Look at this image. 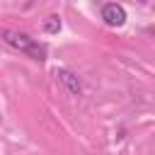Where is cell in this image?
Returning <instances> with one entry per match:
<instances>
[{"label":"cell","mask_w":155,"mask_h":155,"mask_svg":"<svg viewBox=\"0 0 155 155\" xmlns=\"http://www.w3.org/2000/svg\"><path fill=\"white\" fill-rule=\"evenodd\" d=\"M99 15H102V22L107 27H124L126 24V10L119 2H104Z\"/></svg>","instance_id":"2"},{"label":"cell","mask_w":155,"mask_h":155,"mask_svg":"<svg viewBox=\"0 0 155 155\" xmlns=\"http://www.w3.org/2000/svg\"><path fill=\"white\" fill-rule=\"evenodd\" d=\"M56 78H58V82H61L73 97H80V94H82V82H80V78H78L73 70H65V68H63V70L56 73Z\"/></svg>","instance_id":"3"},{"label":"cell","mask_w":155,"mask_h":155,"mask_svg":"<svg viewBox=\"0 0 155 155\" xmlns=\"http://www.w3.org/2000/svg\"><path fill=\"white\" fill-rule=\"evenodd\" d=\"M61 27H63V24H61V17H58V15L46 17V19H44V24H41V29H44L46 34H58V31H61Z\"/></svg>","instance_id":"4"},{"label":"cell","mask_w":155,"mask_h":155,"mask_svg":"<svg viewBox=\"0 0 155 155\" xmlns=\"http://www.w3.org/2000/svg\"><path fill=\"white\" fill-rule=\"evenodd\" d=\"M2 41H5L7 46H12V48L27 53V56H29L31 61H36V63H44V61H46V46L39 44L36 39H31V36L24 34V31L2 29Z\"/></svg>","instance_id":"1"}]
</instances>
